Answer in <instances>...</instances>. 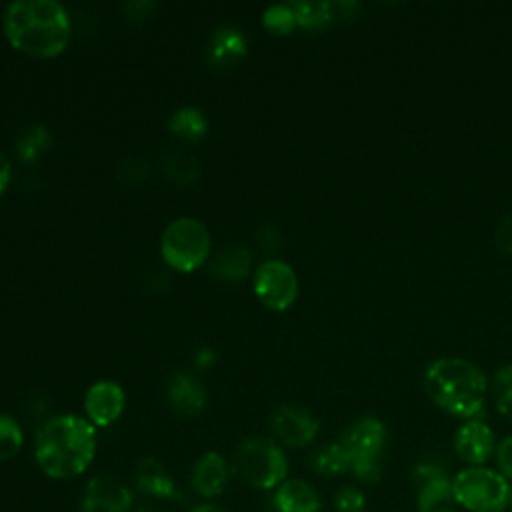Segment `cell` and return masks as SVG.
Returning a JSON list of instances; mask_svg holds the SVG:
<instances>
[{"label": "cell", "mask_w": 512, "mask_h": 512, "mask_svg": "<svg viewBox=\"0 0 512 512\" xmlns=\"http://www.w3.org/2000/svg\"><path fill=\"white\" fill-rule=\"evenodd\" d=\"M168 402L176 412L196 416L206 406V390L192 374L178 372L168 382Z\"/></svg>", "instance_id": "obj_15"}, {"label": "cell", "mask_w": 512, "mask_h": 512, "mask_svg": "<svg viewBox=\"0 0 512 512\" xmlns=\"http://www.w3.org/2000/svg\"><path fill=\"white\" fill-rule=\"evenodd\" d=\"M134 480H136V488L146 496L168 498V500L180 496L174 480L156 458H142L136 468Z\"/></svg>", "instance_id": "obj_18"}, {"label": "cell", "mask_w": 512, "mask_h": 512, "mask_svg": "<svg viewBox=\"0 0 512 512\" xmlns=\"http://www.w3.org/2000/svg\"><path fill=\"white\" fill-rule=\"evenodd\" d=\"M230 472L252 488H278L288 474L284 450L272 438L242 440L230 458Z\"/></svg>", "instance_id": "obj_4"}, {"label": "cell", "mask_w": 512, "mask_h": 512, "mask_svg": "<svg viewBox=\"0 0 512 512\" xmlns=\"http://www.w3.org/2000/svg\"><path fill=\"white\" fill-rule=\"evenodd\" d=\"M168 128L172 134H176L182 140L188 142H198L200 138H204L206 134V118L198 108L192 106H184L180 110H176L170 120H168Z\"/></svg>", "instance_id": "obj_21"}, {"label": "cell", "mask_w": 512, "mask_h": 512, "mask_svg": "<svg viewBox=\"0 0 512 512\" xmlns=\"http://www.w3.org/2000/svg\"><path fill=\"white\" fill-rule=\"evenodd\" d=\"M22 444L24 432L20 424L12 416L0 412V462L14 458L20 452Z\"/></svg>", "instance_id": "obj_24"}, {"label": "cell", "mask_w": 512, "mask_h": 512, "mask_svg": "<svg viewBox=\"0 0 512 512\" xmlns=\"http://www.w3.org/2000/svg\"><path fill=\"white\" fill-rule=\"evenodd\" d=\"M96 454V430L88 418L60 414L36 434L34 458L38 468L56 480H70L86 472Z\"/></svg>", "instance_id": "obj_1"}, {"label": "cell", "mask_w": 512, "mask_h": 512, "mask_svg": "<svg viewBox=\"0 0 512 512\" xmlns=\"http://www.w3.org/2000/svg\"><path fill=\"white\" fill-rule=\"evenodd\" d=\"M254 292L270 310H288L298 296V278L282 260H266L254 274Z\"/></svg>", "instance_id": "obj_8"}, {"label": "cell", "mask_w": 512, "mask_h": 512, "mask_svg": "<svg viewBox=\"0 0 512 512\" xmlns=\"http://www.w3.org/2000/svg\"><path fill=\"white\" fill-rule=\"evenodd\" d=\"M334 510L336 512H364L366 510V496L356 486H342L334 494Z\"/></svg>", "instance_id": "obj_27"}, {"label": "cell", "mask_w": 512, "mask_h": 512, "mask_svg": "<svg viewBox=\"0 0 512 512\" xmlns=\"http://www.w3.org/2000/svg\"><path fill=\"white\" fill-rule=\"evenodd\" d=\"M230 478V464L218 452H206L192 468V488L202 498H216Z\"/></svg>", "instance_id": "obj_14"}, {"label": "cell", "mask_w": 512, "mask_h": 512, "mask_svg": "<svg viewBox=\"0 0 512 512\" xmlns=\"http://www.w3.org/2000/svg\"><path fill=\"white\" fill-rule=\"evenodd\" d=\"M386 440L384 424L374 416L354 420L342 434L340 444L350 456V472L362 482H378L382 474L380 454Z\"/></svg>", "instance_id": "obj_6"}, {"label": "cell", "mask_w": 512, "mask_h": 512, "mask_svg": "<svg viewBox=\"0 0 512 512\" xmlns=\"http://www.w3.org/2000/svg\"><path fill=\"white\" fill-rule=\"evenodd\" d=\"M296 16V24L306 28H320L334 18V4L330 2H294L290 4Z\"/></svg>", "instance_id": "obj_23"}, {"label": "cell", "mask_w": 512, "mask_h": 512, "mask_svg": "<svg viewBox=\"0 0 512 512\" xmlns=\"http://www.w3.org/2000/svg\"><path fill=\"white\" fill-rule=\"evenodd\" d=\"M246 36L230 26L218 28L208 44V60L216 68H230L246 54Z\"/></svg>", "instance_id": "obj_17"}, {"label": "cell", "mask_w": 512, "mask_h": 512, "mask_svg": "<svg viewBox=\"0 0 512 512\" xmlns=\"http://www.w3.org/2000/svg\"><path fill=\"white\" fill-rule=\"evenodd\" d=\"M8 42L34 58H54L70 42V18L54 0H18L4 10Z\"/></svg>", "instance_id": "obj_2"}, {"label": "cell", "mask_w": 512, "mask_h": 512, "mask_svg": "<svg viewBox=\"0 0 512 512\" xmlns=\"http://www.w3.org/2000/svg\"><path fill=\"white\" fill-rule=\"evenodd\" d=\"M50 130L42 124H32V126H26L18 140H16V156L22 160V162H36L50 146Z\"/></svg>", "instance_id": "obj_22"}, {"label": "cell", "mask_w": 512, "mask_h": 512, "mask_svg": "<svg viewBox=\"0 0 512 512\" xmlns=\"http://www.w3.org/2000/svg\"><path fill=\"white\" fill-rule=\"evenodd\" d=\"M216 360V354L212 352V350H198V354H196V366H200V368H208L212 362Z\"/></svg>", "instance_id": "obj_31"}, {"label": "cell", "mask_w": 512, "mask_h": 512, "mask_svg": "<svg viewBox=\"0 0 512 512\" xmlns=\"http://www.w3.org/2000/svg\"><path fill=\"white\" fill-rule=\"evenodd\" d=\"M418 512H456L452 480L436 464H418L412 470Z\"/></svg>", "instance_id": "obj_9"}, {"label": "cell", "mask_w": 512, "mask_h": 512, "mask_svg": "<svg viewBox=\"0 0 512 512\" xmlns=\"http://www.w3.org/2000/svg\"><path fill=\"white\" fill-rule=\"evenodd\" d=\"M160 252L170 268L192 272L210 254V234L196 218H176L162 234Z\"/></svg>", "instance_id": "obj_7"}, {"label": "cell", "mask_w": 512, "mask_h": 512, "mask_svg": "<svg viewBox=\"0 0 512 512\" xmlns=\"http://www.w3.org/2000/svg\"><path fill=\"white\" fill-rule=\"evenodd\" d=\"M10 174H12V166L6 158V154L0 150V196L6 190V186L10 184Z\"/></svg>", "instance_id": "obj_30"}, {"label": "cell", "mask_w": 512, "mask_h": 512, "mask_svg": "<svg viewBox=\"0 0 512 512\" xmlns=\"http://www.w3.org/2000/svg\"><path fill=\"white\" fill-rule=\"evenodd\" d=\"M190 512H226V510H224V508H220V506H216V504L206 502V504H198V506H194Z\"/></svg>", "instance_id": "obj_32"}, {"label": "cell", "mask_w": 512, "mask_h": 512, "mask_svg": "<svg viewBox=\"0 0 512 512\" xmlns=\"http://www.w3.org/2000/svg\"><path fill=\"white\" fill-rule=\"evenodd\" d=\"M262 24L272 32V34H288L296 26V16L292 6L286 4H274L264 10Z\"/></svg>", "instance_id": "obj_26"}, {"label": "cell", "mask_w": 512, "mask_h": 512, "mask_svg": "<svg viewBox=\"0 0 512 512\" xmlns=\"http://www.w3.org/2000/svg\"><path fill=\"white\" fill-rule=\"evenodd\" d=\"M456 504L470 512H502L508 508L512 490L508 480L490 468L470 466L452 478Z\"/></svg>", "instance_id": "obj_5"}, {"label": "cell", "mask_w": 512, "mask_h": 512, "mask_svg": "<svg viewBox=\"0 0 512 512\" xmlns=\"http://www.w3.org/2000/svg\"><path fill=\"white\" fill-rule=\"evenodd\" d=\"M310 468L320 476H338L350 470V456L340 442L322 444L310 454Z\"/></svg>", "instance_id": "obj_20"}, {"label": "cell", "mask_w": 512, "mask_h": 512, "mask_svg": "<svg viewBox=\"0 0 512 512\" xmlns=\"http://www.w3.org/2000/svg\"><path fill=\"white\" fill-rule=\"evenodd\" d=\"M126 396L120 384L112 380H100L92 384L84 396V410L92 426H110L124 412Z\"/></svg>", "instance_id": "obj_12"}, {"label": "cell", "mask_w": 512, "mask_h": 512, "mask_svg": "<svg viewBox=\"0 0 512 512\" xmlns=\"http://www.w3.org/2000/svg\"><path fill=\"white\" fill-rule=\"evenodd\" d=\"M248 270H250V252L242 244L226 246L224 250H220L210 266L212 276H216L218 280H226V282L244 278L248 274Z\"/></svg>", "instance_id": "obj_19"}, {"label": "cell", "mask_w": 512, "mask_h": 512, "mask_svg": "<svg viewBox=\"0 0 512 512\" xmlns=\"http://www.w3.org/2000/svg\"><path fill=\"white\" fill-rule=\"evenodd\" d=\"M132 490L114 474L92 476L80 498V512H128L132 508Z\"/></svg>", "instance_id": "obj_10"}, {"label": "cell", "mask_w": 512, "mask_h": 512, "mask_svg": "<svg viewBox=\"0 0 512 512\" xmlns=\"http://www.w3.org/2000/svg\"><path fill=\"white\" fill-rule=\"evenodd\" d=\"M496 462H498V470L506 480H512V436L504 438L498 446H496Z\"/></svg>", "instance_id": "obj_28"}, {"label": "cell", "mask_w": 512, "mask_h": 512, "mask_svg": "<svg viewBox=\"0 0 512 512\" xmlns=\"http://www.w3.org/2000/svg\"><path fill=\"white\" fill-rule=\"evenodd\" d=\"M458 456L470 466H482L494 452V434L488 424L480 420L464 422L454 436Z\"/></svg>", "instance_id": "obj_13"}, {"label": "cell", "mask_w": 512, "mask_h": 512, "mask_svg": "<svg viewBox=\"0 0 512 512\" xmlns=\"http://www.w3.org/2000/svg\"><path fill=\"white\" fill-rule=\"evenodd\" d=\"M272 504L276 512H318L322 506L320 496L312 488V484L300 478L284 480L276 488L272 496Z\"/></svg>", "instance_id": "obj_16"}, {"label": "cell", "mask_w": 512, "mask_h": 512, "mask_svg": "<svg viewBox=\"0 0 512 512\" xmlns=\"http://www.w3.org/2000/svg\"><path fill=\"white\" fill-rule=\"evenodd\" d=\"M270 426L272 432L276 434V438L286 444V446H306L310 444L316 434H318V420L314 418V414L302 406H294V404H282L272 412L270 418Z\"/></svg>", "instance_id": "obj_11"}, {"label": "cell", "mask_w": 512, "mask_h": 512, "mask_svg": "<svg viewBox=\"0 0 512 512\" xmlns=\"http://www.w3.org/2000/svg\"><path fill=\"white\" fill-rule=\"evenodd\" d=\"M494 400H496L498 412L512 420V364H508L496 372Z\"/></svg>", "instance_id": "obj_25"}, {"label": "cell", "mask_w": 512, "mask_h": 512, "mask_svg": "<svg viewBox=\"0 0 512 512\" xmlns=\"http://www.w3.org/2000/svg\"><path fill=\"white\" fill-rule=\"evenodd\" d=\"M496 246L506 252V254H512V214H508L496 228Z\"/></svg>", "instance_id": "obj_29"}, {"label": "cell", "mask_w": 512, "mask_h": 512, "mask_svg": "<svg viewBox=\"0 0 512 512\" xmlns=\"http://www.w3.org/2000/svg\"><path fill=\"white\" fill-rule=\"evenodd\" d=\"M428 396L454 416L472 418L482 412L486 396V376L464 358H438L424 374Z\"/></svg>", "instance_id": "obj_3"}]
</instances>
